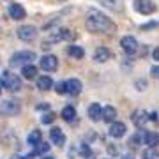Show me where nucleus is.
I'll return each mask as SVG.
<instances>
[{
	"instance_id": "1",
	"label": "nucleus",
	"mask_w": 159,
	"mask_h": 159,
	"mask_svg": "<svg viewBox=\"0 0 159 159\" xmlns=\"http://www.w3.org/2000/svg\"><path fill=\"white\" fill-rule=\"evenodd\" d=\"M85 25H87V30H90L94 34L111 32V30L117 29V25L113 23V20L110 16H106V14H102L101 11H97V9H90V11L87 12Z\"/></svg>"
},
{
	"instance_id": "2",
	"label": "nucleus",
	"mask_w": 159,
	"mask_h": 159,
	"mask_svg": "<svg viewBox=\"0 0 159 159\" xmlns=\"http://www.w3.org/2000/svg\"><path fill=\"white\" fill-rule=\"evenodd\" d=\"M0 87H4L11 92H18L21 90V78L16 74H11L9 71H4L0 74Z\"/></svg>"
},
{
	"instance_id": "3",
	"label": "nucleus",
	"mask_w": 159,
	"mask_h": 159,
	"mask_svg": "<svg viewBox=\"0 0 159 159\" xmlns=\"http://www.w3.org/2000/svg\"><path fill=\"white\" fill-rule=\"evenodd\" d=\"M74 37H76V35H74L73 30L62 27V29L55 30V32L50 35V39H48V41H43V48H50L51 43H57V41H73Z\"/></svg>"
},
{
	"instance_id": "4",
	"label": "nucleus",
	"mask_w": 159,
	"mask_h": 159,
	"mask_svg": "<svg viewBox=\"0 0 159 159\" xmlns=\"http://www.w3.org/2000/svg\"><path fill=\"white\" fill-rule=\"evenodd\" d=\"M21 111V102L14 101V99H7V101L0 102V117H14Z\"/></svg>"
},
{
	"instance_id": "5",
	"label": "nucleus",
	"mask_w": 159,
	"mask_h": 159,
	"mask_svg": "<svg viewBox=\"0 0 159 159\" xmlns=\"http://www.w3.org/2000/svg\"><path fill=\"white\" fill-rule=\"evenodd\" d=\"M37 58L34 51H16L11 57V67H16V66H27V64H32Z\"/></svg>"
},
{
	"instance_id": "6",
	"label": "nucleus",
	"mask_w": 159,
	"mask_h": 159,
	"mask_svg": "<svg viewBox=\"0 0 159 159\" xmlns=\"http://www.w3.org/2000/svg\"><path fill=\"white\" fill-rule=\"evenodd\" d=\"M133 7H134V11L140 12V14H143V16L154 14L156 9H157L152 0H134V2H133Z\"/></svg>"
},
{
	"instance_id": "7",
	"label": "nucleus",
	"mask_w": 159,
	"mask_h": 159,
	"mask_svg": "<svg viewBox=\"0 0 159 159\" xmlns=\"http://www.w3.org/2000/svg\"><path fill=\"white\" fill-rule=\"evenodd\" d=\"M16 35L21 41H25V43H30V41H34L37 37V29H35L34 25H21L16 30Z\"/></svg>"
},
{
	"instance_id": "8",
	"label": "nucleus",
	"mask_w": 159,
	"mask_h": 159,
	"mask_svg": "<svg viewBox=\"0 0 159 159\" xmlns=\"http://www.w3.org/2000/svg\"><path fill=\"white\" fill-rule=\"evenodd\" d=\"M120 46H122L124 53H127V55H134L138 51V48H140L136 37H133V35H124L120 39Z\"/></svg>"
},
{
	"instance_id": "9",
	"label": "nucleus",
	"mask_w": 159,
	"mask_h": 159,
	"mask_svg": "<svg viewBox=\"0 0 159 159\" xmlns=\"http://www.w3.org/2000/svg\"><path fill=\"white\" fill-rule=\"evenodd\" d=\"M39 67L46 73H53V71H57L58 67V58L55 55H44V57L39 60Z\"/></svg>"
},
{
	"instance_id": "10",
	"label": "nucleus",
	"mask_w": 159,
	"mask_h": 159,
	"mask_svg": "<svg viewBox=\"0 0 159 159\" xmlns=\"http://www.w3.org/2000/svg\"><path fill=\"white\" fill-rule=\"evenodd\" d=\"M64 87H66V94H69V96H78L83 89V85L78 78H71L67 81H64Z\"/></svg>"
},
{
	"instance_id": "11",
	"label": "nucleus",
	"mask_w": 159,
	"mask_h": 159,
	"mask_svg": "<svg viewBox=\"0 0 159 159\" xmlns=\"http://www.w3.org/2000/svg\"><path fill=\"white\" fill-rule=\"evenodd\" d=\"M131 120H133V124L136 125V127H143L145 125V122L148 120V113L145 111V110H134L133 111V115H131Z\"/></svg>"
},
{
	"instance_id": "12",
	"label": "nucleus",
	"mask_w": 159,
	"mask_h": 159,
	"mask_svg": "<svg viewBox=\"0 0 159 159\" xmlns=\"http://www.w3.org/2000/svg\"><path fill=\"white\" fill-rule=\"evenodd\" d=\"M125 131H127V127H125V124L124 122H111V125H110V136L111 138H122L125 134Z\"/></svg>"
},
{
	"instance_id": "13",
	"label": "nucleus",
	"mask_w": 159,
	"mask_h": 159,
	"mask_svg": "<svg viewBox=\"0 0 159 159\" xmlns=\"http://www.w3.org/2000/svg\"><path fill=\"white\" fill-rule=\"evenodd\" d=\"M50 138L57 147H64V143H66V134H64V131L60 127H53L50 131Z\"/></svg>"
},
{
	"instance_id": "14",
	"label": "nucleus",
	"mask_w": 159,
	"mask_h": 159,
	"mask_svg": "<svg viewBox=\"0 0 159 159\" xmlns=\"http://www.w3.org/2000/svg\"><path fill=\"white\" fill-rule=\"evenodd\" d=\"M9 16L12 20H23L27 16V11H25V7L21 4H11L9 6Z\"/></svg>"
},
{
	"instance_id": "15",
	"label": "nucleus",
	"mask_w": 159,
	"mask_h": 159,
	"mask_svg": "<svg viewBox=\"0 0 159 159\" xmlns=\"http://www.w3.org/2000/svg\"><path fill=\"white\" fill-rule=\"evenodd\" d=\"M111 58V51L108 48H104V46H99L96 51H94V60L96 62H106Z\"/></svg>"
},
{
	"instance_id": "16",
	"label": "nucleus",
	"mask_w": 159,
	"mask_h": 159,
	"mask_svg": "<svg viewBox=\"0 0 159 159\" xmlns=\"http://www.w3.org/2000/svg\"><path fill=\"white\" fill-rule=\"evenodd\" d=\"M101 119L104 120V122H115V119H117V110L113 108V106H104L101 111Z\"/></svg>"
},
{
	"instance_id": "17",
	"label": "nucleus",
	"mask_w": 159,
	"mask_h": 159,
	"mask_svg": "<svg viewBox=\"0 0 159 159\" xmlns=\"http://www.w3.org/2000/svg\"><path fill=\"white\" fill-rule=\"evenodd\" d=\"M101 104L99 102H92L90 106H89V117H90L92 122H97V120H101Z\"/></svg>"
},
{
	"instance_id": "18",
	"label": "nucleus",
	"mask_w": 159,
	"mask_h": 159,
	"mask_svg": "<svg viewBox=\"0 0 159 159\" xmlns=\"http://www.w3.org/2000/svg\"><path fill=\"white\" fill-rule=\"evenodd\" d=\"M60 117H62L66 122H69V124H73L74 120H76V108L74 106H66V108L62 110V113H60Z\"/></svg>"
},
{
	"instance_id": "19",
	"label": "nucleus",
	"mask_w": 159,
	"mask_h": 159,
	"mask_svg": "<svg viewBox=\"0 0 159 159\" xmlns=\"http://www.w3.org/2000/svg\"><path fill=\"white\" fill-rule=\"evenodd\" d=\"M142 140L145 142V145H148V147H156L157 142H159L157 133H154V131H145L143 136H142Z\"/></svg>"
},
{
	"instance_id": "20",
	"label": "nucleus",
	"mask_w": 159,
	"mask_h": 159,
	"mask_svg": "<svg viewBox=\"0 0 159 159\" xmlns=\"http://www.w3.org/2000/svg\"><path fill=\"white\" fill-rule=\"evenodd\" d=\"M21 76L25 80H34L37 76V67H35L34 64H27V66H23L21 67Z\"/></svg>"
},
{
	"instance_id": "21",
	"label": "nucleus",
	"mask_w": 159,
	"mask_h": 159,
	"mask_svg": "<svg viewBox=\"0 0 159 159\" xmlns=\"http://www.w3.org/2000/svg\"><path fill=\"white\" fill-rule=\"evenodd\" d=\"M27 142H29V145H32V147H35L37 143L43 142V133H41L39 129H34L30 131V134L27 136Z\"/></svg>"
},
{
	"instance_id": "22",
	"label": "nucleus",
	"mask_w": 159,
	"mask_h": 159,
	"mask_svg": "<svg viewBox=\"0 0 159 159\" xmlns=\"http://www.w3.org/2000/svg\"><path fill=\"white\" fill-rule=\"evenodd\" d=\"M67 53H69V57L76 58V60H81V58L85 57V50H83V48H81V46H76V44L69 46Z\"/></svg>"
},
{
	"instance_id": "23",
	"label": "nucleus",
	"mask_w": 159,
	"mask_h": 159,
	"mask_svg": "<svg viewBox=\"0 0 159 159\" xmlns=\"http://www.w3.org/2000/svg\"><path fill=\"white\" fill-rule=\"evenodd\" d=\"M51 87H53V80L50 76H41V78H37V89L39 90H50Z\"/></svg>"
},
{
	"instance_id": "24",
	"label": "nucleus",
	"mask_w": 159,
	"mask_h": 159,
	"mask_svg": "<svg viewBox=\"0 0 159 159\" xmlns=\"http://www.w3.org/2000/svg\"><path fill=\"white\" fill-rule=\"evenodd\" d=\"M48 150H50V145L41 142V143H37V145L34 147V152H32V156H44Z\"/></svg>"
},
{
	"instance_id": "25",
	"label": "nucleus",
	"mask_w": 159,
	"mask_h": 159,
	"mask_svg": "<svg viewBox=\"0 0 159 159\" xmlns=\"http://www.w3.org/2000/svg\"><path fill=\"white\" fill-rule=\"evenodd\" d=\"M101 6L115 11V9H120V0H101Z\"/></svg>"
},
{
	"instance_id": "26",
	"label": "nucleus",
	"mask_w": 159,
	"mask_h": 159,
	"mask_svg": "<svg viewBox=\"0 0 159 159\" xmlns=\"http://www.w3.org/2000/svg\"><path fill=\"white\" fill-rule=\"evenodd\" d=\"M143 159H159L156 147H148L147 150H143Z\"/></svg>"
},
{
	"instance_id": "27",
	"label": "nucleus",
	"mask_w": 159,
	"mask_h": 159,
	"mask_svg": "<svg viewBox=\"0 0 159 159\" xmlns=\"http://www.w3.org/2000/svg\"><path fill=\"white\" fill-rule=\"evenodd\" d=\"M55 119H57V113H55V111H48V113H44L41 117V122H43V124H51Z\"/></svg>"
},
{
	"instance_id": "28",
	"label": "nucleus",
	"mask_w": 159,
	"mask_h": 159,
	"mask_svg": "<svg viewBox=\"0 0 159 159\" xmlns=\"http://www.w3.org/2000/svg\"><path fill=\"white\" fill-rule=\"evenodd\" d=\"M140 142H142V136H140V134H134V136L129 138V143H127V145H129L131 148H138Z\"/></svg>"
},
{
	"instance_id": "29",
	"label": "nucleus",
	"mask_w": 159,
	"mask_h": 159,
	"mask_svg": "<svg viewBox=\"0 0 159 159\" xmlns=\"http://www.w3.org/2000/svg\"><path fill=\"white\" fill-rule=\"evenodd\" d=\"M55 92L57 94H66V87H64V81H58V83H55Z\"/></svg>"
},
{
	"instance_id": "30",
	"label": "nucleus",
	"mask_w": 159,
	"mask_h": 159,
	"mask_svg": "<svg viewBox=\"0 0 159 159\" xmlns=\"http://www.w3.org/2000/svg\"><path fill=\"white\" fill-rule=\"evenodd\" d=\"M136 87H138V90H145L147 81H145V80H138V81H136Z\"/></svg>"
},
{
	"instance_id": "31",
	"label": "nucleus",
	"mask_w": 159,
	"mask_h": 159,
	"mask_svg": "<svg viewBox=\"0 0 159 159\" xmlns=\"http://www.w3.org/2000/svg\"><path fill=\"white\" fill-rule=\"evenodd\" d=\"M81 154H83V157H89V156H90V148H89V145H83V147H81Z\"/></svg>"
},
{
	"instance_id": "32",
	"label": "nucleus",
	"mask_w": 159,
	"mask_h": 159,
	"mask_svg": "<svg viewBox=\"0 0 159 159\" xmlns=\"http://www.w3.org/2000/svg\"><path fill=\"white\" fill-rule=\"evenodd\" d=\"M156 25H157V23H156V21H150V23H147V25H142L140 29H142V30H148V29H154Z\"/></svg>"
},
{
	"instance_id": "33",
	"label": "nucleus",
	"mask_w": 159,
	"mask_h": 159,
	"mask_svg": "<svg viewBox=\"0 0 159 159\" xmlns=\"http://www.w3.org/2000/svg\"><path fill=\"white\" fill-rule=\"evenodd\" d=\"M157 119H159L157 111H152V113H148V120H150V122H157Z\"/></svg>"
},
{
	"instance_id": "34",
	"label": "nucleus",
	"mask_w": 159,
	"mask_h": 159,
	"mask_svg": "<svg viewBox=\"0 0 159 159\" xmlns=\"http://www.w3.org/2000/svg\"><path fill=\"white\" fill-rule=\"evenodd\" d=\"M150 74H152L154 78H157V76H159V67H157V66H154V67L150 69Z\"/></svg>"
},
{
	"instance_id": "35",
	"label": "nucleus",
	"mask_w": 159,
	"mask_h": 159,
	"mask_svg": "<svg viewBox=\"0 0 159 159\" xmlns=\"http://www.w3.org/2000/svg\"><path fill=\"white\" fill-rule=\"evenodd\" d=\"M152 58L156 60V62L159 60V50H157V48H154V50H152Z\"/></svg>"
},
{
	"instance_id": "36",
	"label": "nucleus",
	"mask_w": 159,
	"mask_h": 159,
	"mask_svg": "<svg viewBox=\"0 0 159 159\" xmlns=\"http://www.w3.org/2000/svg\"><path fill=\"white\" fill-rule=\"evenodd\" d=\"M37 110H50V104H48V102H44V104H39V106H37Z\"/></svg>"
},
{
	"instance_id": "37",
	"label": "nucleus",
	"mask_w": 159,
	"mask_h": 159,
	"mask_svg": "<svg viewBox=\"0 0 159 159\" xmlns=\"http://www.w3.org/2000/svg\"><path fill=\"white\" fill-rule=\"evenodd\" d=\"M122 159H134V157H133L131 154H124V156H122Z\"/></svg>"
},
{
	"instance_id": "38",
	"label": "nucleus",
	"mask_w": 159,
	"mask_h": 159,
	"mask_svg": "<svg viewBox=\"0 0 159 159\" xmlns=\"http://www.w3.org/2000/svg\"><path fill=\"white\" fill-rule=\"evenodd\" d=\"M34 156H25V157H21V159H32Z\"/></svg>"
},
{
	"instance_id": "39",
	"label": "nucleus",
	"mask_w": 159,
	"mask_h": 159,
	"mask_svg": "<svg viewBox=\"0 0 159 159\" xmlns=\"http://www.w3.org/2000/svg\"><path fill=\"white\" fill-rule=\"evenodd\" d=\"M43 159H53V157H51V156H44Z\"/></svg>"
},
{
	"instance_id": "40",
	"label": "nucleus",
	"mask_w": 159,
	"mask_h": 159,
	"mask_svg": "<svg viewBox=\"0 0 159 159\" xmlns=\"http://www.w3.org/2000/svg\"><path fill=\"white\" fill-rule=\"evenodd\" d=\"M0 92H2V89H0Z\"/></svg>"
}]
</instances>
